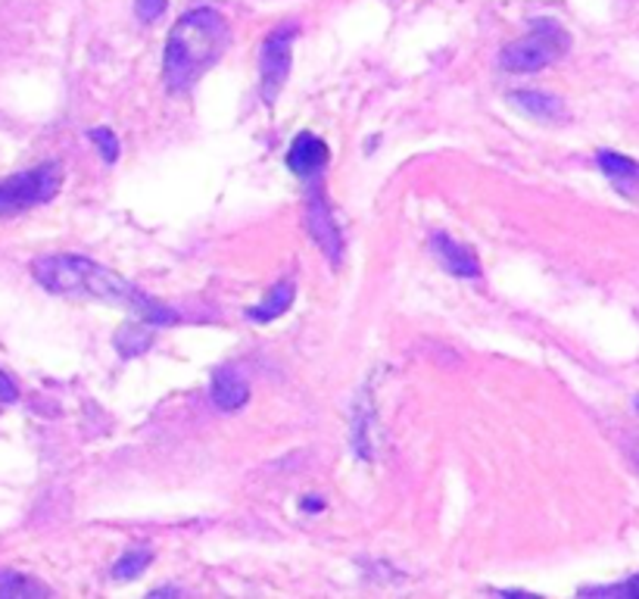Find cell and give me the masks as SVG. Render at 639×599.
<instances>
[{
    "instance_id": "10",
    "label": "cell",
    "mask_w": 639,
    "mask_h": 599,
    "mask_svg": "<svg viewBox=\"0 0 639 599\" xmlns=\"http://www.w3.org/2000/svg\"><path fill=\"white\" fill-rule=\"evenodd\" d=\"M599 169L606 172V178L621 190L623 197H637L639 194V163L630 156L615 154V151H599L596 156Z\"/></svg>"
},
{
    "instance_id": "5",
    "label": "cell",
    "mask_w": 639,
    "mask_h": 599,
    "mask_svg": "<svg viewBox=\"0 0 639 599\" xmlns=\"http://www.w3.org/2000/svg\"><path fill=\"white\" fill-rule=\"evenodd\" d=\"M293 38H297V25H281L266 38L262 44V101L275 103V97L281 94L287 75H290V48H293Z\"/></svg>"
},
{
    "instance_id": "19",
    "label": "cell",
    "mask_w": 639,
    "mask_h": 599,
    "mask_svg": "<svg viewBox=\"0 0 639 599\" xmlns=\"http://www.w3.org/2000/svg\"><path fill=\"white\" fill-rule=\"evenodd\" d=\"M602 593H623V597H639V578H633L630 583H623V587H608Z\"/></svg>"
},
{
    "instance_id": "15",
    "label": "cell",
    "mask_w": 639,
    "mask_h": 599,
    "mask_svg": "<svg viewBox=\"0 0 639 599\" xmlns=\"http://www.w3.org/2000/svg\"><path fill=\"white\" fill-rule=\"evenodd\" d=\"M153 562V552L151 547H132L122 559H118L116 566H113V578L116 581H132L137 575H144V568Z\"/></svg>"
},
{
    "instance_id": "4",
    "label": "cell",
    "mask_w": 639,
    "mask_h": 599,
    "mask_svg": "<svg viewBox=\"0 0 639 599\" xmlns=\"http://www.w3.org/2000/svg\"><path fill=\"white\" fill-rule=\"evenodd\" d=\"M63 185L60 163H41L29 172H19L13 178L0 182V216H17L22 209L48 204Z\"/></svg>"
},
{
    "instance_id": "11",
    "label": "cell",
    "mask_w": 639,
    "mask_h": 599,
    "mask_svg": "<svg viewBox=\"0 0 639 599\" xmlns=\"http://www.w3.org/2000/svg\"><path fill=\"white\" fill-rule=\"evenodd\" d=\"M508 103L518 106L522 113H527L530 120L539 122H558L565 120V103L553 97V94H543V91H512Z\"/></svg>"
},
{
    "instance_id": "6",
    "label": "cell",
    "mask_w": 639,
    "mask_h": 599,
    "mask_svg": "<svg viewBox=\"0 0 639 599\" xmlns=\"http://www.w3.org/2000/svg\"><path fill=\"white\" fill-rule=\"evenodd\" d=\"M306 231L319 244L321 254L337 266L340 254H343V238H340V228H337L334 216H331V206H328L324 194H319V190H312L309 204H306Z\"/></svg>"
},
{
    "instance_id": "7",
    "label": "cell",
    "mask_w": 639,
    "mask_h": 599,
    "mask_svg": "<svg viewBox=\"0 0 639 599\" xmlns=\"http://www.w3.org/2000/svg\"><path fill=\"white\" fill-rule=\"evenodd\" d=\"M328 166V144L312 132H300L287 151V169L300 178H312Z\"/></svg>"
},
{
    "instance_id": "9",
    "label": "cell",
    "mask_w": 639,
    "mask_h": 599,
    "mask_svg": "<svg viewBox=\"0 0 639 599\" xmlns=\"http://www.w3.org/2000/svg\"><path fill=\"white\" fill-rule=\"evenodd\" d=\"M209 396H213L216 410L235 412L250 400V384H247V378L240 375L235 365H221V369H216V375H213Z\"/></svg>"
},
{
    "instance_id": "17",
    "label": "cell",
    "mask_w": 639,
    "mask_h": 599,
    "mask_svg": "<svg viewBox=\"0 0 639 599\" xmlns=\"http://www.w3.org/2000/svg\"><path fill=\"white\" fill-rule=\"evenodd\" d=\"M166 3L168 0H135L137 19H144V22H156V19L166 13Z\"/></svg>"
},
{
    "instance_id": "8",
    "label": "cell",
    "mask_w": 639,
    "mask_h": 599,
    "mask_svg": "<svg viewBox=\"0 0 639 599\" xmlns=\"http://www.w3.org/2000/svg\"><path fill=\"white\" fill-rule=\"evenodd\" d=\"M431 250L443 262V269L455 275V278H481V262L474 257L472 247L458 244L450 235H434L431 238Z\"/></svg>"
},
{
    "instance_id": "20",
    "label": "cell",
    "mask_w": 639,
    "mask_h": 599,
    "mask_svg": "<svg viewBox=\"0 0 639 599\" xmlns=\"http://www.w3.org/2000/svg\"><path fill=\"white\" fill-rule=\"evenodd\" d=\"M637 410H639V396H637Z\"/></svg>"
},
{
    "instance_id": "3",
    "label": "cell",
    "mask_w": 639,
    "mask_h": 599,
    "mask_svg": "<svg viewBox=\"0 0 639 599\" xmlns=\"http://www.w3.org/2000/svg\"><path fill=\"white\" fill-rule=\"evenodd\" d=\"M571 48V34L565 32L553 19H537L530 22V34L508 44L499 53V66L505 72H537V69L553 66Z\"/></svg>"
},
{
    "instance_id": "2",
    "label": "cell",
    "mask_w": 639,
    "mask_h": 599,
    "mask_svg": "<svg viewBox=\"0 0 639 599\" xmlns=\"http://www.w3.org/2000/svg\"><path fill=\"white\" fill-rule=\"evenodd\" d=\"M231 44L228 19L213 7L190 10L172 25L163 56V75L172 94H182L190 85L200 82L203 72L219 63Z\"/></svg>"
},
{
    "instance_id": "14",
    "label": "cell",
    "mask_w": 639,
    "mask_h": 599,
    "mask_svg": "<svg viewBox=\"0 0 639 599\" xmlns=\"http://www.w3.org/2000/svg\"><path fill=\"white\" fill-rule=\"evenodd\" d=\"M153 341V331L151 322H144V326H125L116 334V347L122 357H137V353H144Z\"/></svg>"
},
{
    "instance_id": "16",
    "label": "cell",
    "mask_w": 639,
    "mask_h": 599,
    "mask_svg": "<svg viewBox=\"0 0 639 599\" xmlns=\"http://www.w3.org/2000/svg\"><path fill=\"white\" fill-rule=\"evenodd\" d=\"M91 141L97 144V151H101V156L106 159V163H116L118 159V137L110 132V128H94L91 132Z\"/></svg>"
},
{
    "instance_id": "18",
    "label": "cell",
    "mask_w": 639,
    "mask_h": 599,
    "mask_svg": "<svg viewBox=\"0 0 639 599\" xmlns=\"http://www.w3.org/2000/svg\"><path fill=\"white\" fill-rule=\"evenodd\" d=\"M19 400V388L13 384V378L7 372H0V403H17Z\"/></svg>"
},
{
    "instance_id": "1",
    "label": "cell",
    "mask_w": 639,
    "mask_h": 599,
    "mask_svg": "<svg viewBox=\"0 0 639 599\" xmlns=\"http://www.w3.org/2000/svg\"><path fill=\"white\" fill-rule=\"evenodd\" d=\"M32 275L34 281L51 293L84 297V300H101V303H110V307L135 309L151 326L178 322V312L159 307L153 297L137 291L132 281H125L122 275L87 257H75V254H69V257H38L32 262Z\"/></svg>"
},
{
    "instance_id": "12",
    "label": "cell",
    "mask_w": 639,
    "mask_h": 599,
    "mask_svg": "<svg viewBox=\"0 0 639 599\" xmlns=\"http://www.w3.org/2000/svg\"><path fill=\"white\" fill-rule=\"evenodd\" d=\"M290 303H293V285H290V281H278V285L262 297V303L247 309V316H250L252 322H275V319H281L287 309H290Z\"/></svg>"
},
{
    "instance_id": "13",
    "label": "cell",
    "mask_w": 639,
    "mask_h": 599,
    "mask_svg": "<svg viewBox=\"0 0 639 599\" xmlns=\"http://www.w3.org/2000/svg\"><path fill=\"white\" fill-rule=\"evenodd\" d=\"M51 590L44 583L32 581L25 575L17 571H0V599H32V597H48Z\"/></svg>"
}]
</instances>
